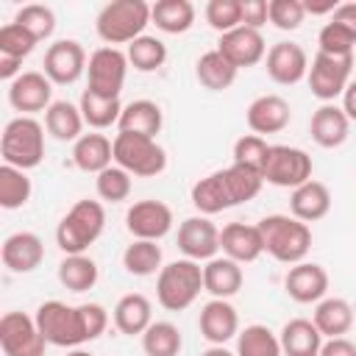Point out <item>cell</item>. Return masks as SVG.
Segmentation results:
<instances>
[{"label": "cell", "instance_id": "21", "mask_svg": "<svg viewBox=\"0 0 356 356\" xmlns=\"http://www.w3.org/2000/svg\"><path fill=\"white\" fill-rule=\"evenodd\" d=\"M197 328L200 337L211 345H225L228 339H234L239 334V314L228 300L211 298L209 303H203L200 317H197Z\"/></svg>", "mask_w": 356, "mask_h": 356}, {"label": "cell", "instance_id": "33", "mask_svg": "<svg viewBox=\"0 0 356 356\" xmlns=\"http://www.w3.org/2000/svg\"><path fill=\"white\" fill-rule=\"evenodd\" d=\"M236 67L214 47V50H206L200 58H197V64H195V78H197V83L203 86V89H209V92H225L234 81H236Z\"/></svg>", "mask_w": 356, "mask_h": 356}, {"label": "cell", "instance_id": "51", "mask_svg": "<svg viewBox=\"0 0 356 356\" xmlns=\"http://www.w3.org/2000/svg\"><path fill=\"white\" fill-rule=\"evenodd\" d=\"M320 356H356V345L348 337H334L323 342Z\"/></svg>", "mask_w": 356, "mask_h": 356}, {"label": "cell", "instance_id": "13", "mask_svg": "<svg viewBox=\"0 0 356 356\" xmlns=\"http://www.w3.org/2000/svg\"><path fill=\"white\" fill-rule=\"evenodd\" d=\"M125 228L134 239H150L159 242L172 231V209L164 200H136L125 211Z\"/></svg>", "mask_w": 356, "mask_h": 356}, {"label": "cell", "instance_id": "4", "mask_svg": "<svg viewBox=\"0 0 356 356\" xmlns=\"http://www.w3.org/2000/svg\"><path fill=\"white\" fill-rule=\"evenodd\" d=\"M150 25V3L145 0H111L97 11L95 31L108 44H131L134 39L145 36V28Z\"/></svg>", "mask_w": 356, "mask_h": 356}, {"label": "cell", "instance_id": "3", "mask_svg": "<svg viewBox=\"0 0 356 356\" xmlns=\"http://www.w3.org/2000/svg\"><path fill=\"white\" fill-rule=\"evenodd\" d=\"M103 228H106V209H103V203L83 197V200L72 203V209L56 225V245L64 250V256L86 253L89 245H95L100 239Z\"/></svg>", "mask_w": 356, "mask_h": 356}, {"label": "cell", "instance_id": "11", "mask_svg": "<svg viewBox=\"0 0 356 356\" xmlns=\"http://www.w3.org/2000/svg\"><path fill=\"white\" fill-rule=\"evenodd\" d=\"M350 70H353V56H328V53H314L312 64H309V89L317 100L331 103L334 97H339L348 83H350Z\"/></svg>", "mask_w": 356, "mask_h": 356}, {"label": "cell", "instance_id": "24", "mask_svg": "<svg viewBox=\"0 0 356 356\" xmlns=\"http://www.w3.org/2000/svg\"><path fill=\"white\" fill-rule=\"evenodd\" d=\"M331 211V189L323 181H306L289 195V214L300 222H317Z\"/></svg>", "mask_w": 356, "mask_h": 356}, {"label": "cell", "instance_id": "46", "mask_svg": "<svg viewBox=\"0 0 356 356\" xmlns=\"http://www.w3.org/2000/svg\"><path fill=\"white\" fill-rule=\"evenodd\" d=\"M206 22L222 36L242 25V0H209L206 3Z\"/></svg>", "mask_w": 356, "mask_h": 356}, {"label": "cell", "instance_id": "26", "mask_svg": "<svg viewBox=\"0 0 356 356\" xmlns=\"http://www.w3.org/2000/svg\"><path fill=\"white\" fill-rule=\"evenodd\" d=\"M348 131H350V120L348 114L342 111V106H334V103H323L312 120H309V134L312 139L320 145V147H339L345 145L348 139Z\"/></svg>", "mask_w": 356, "mask_h": 356}, {"label": "cell", "instance_id": "27", "mask_svg": "<svg viewBox=\"0 0 356 356\" xmlns=\"http://www.w3.org/2000/svg\"><path fill=\"white\" fill-rule=\"evenodd\" d=\"M114 328L125 337H142L153 323V303L142 292H128L117 300L111 312Z\"/></svg>", "mask_w": 356, "mask_h": 356}, {"label": "cell", "instance_id": "5", "mask_svg": "<svg viewBox=\"0 0 356 356\" xmlns=\"http://www.w3.org/2000/svg\"><path fill=\"white\" fill-rule=\"evenodd\" d=\"M203 292V267L192 259H175L156 275V300L167 312L189 309Z\"/></svg>", "mask_w": 356, "mask_h": 356}, {"label": "cell", "instance_id": "52", "mask_svg": "<svg viewBox=\"0 0 356 356\" xmlns=\"http://www.w3.org/2000/svg\"><path fill=\"white\" fill-rule=\"evenodd\" d=\"M331 22L348 28V31L356 36V3H339L337 11L331 14Z\"/></svg>", "mask_w": 356, "mask_h": 356}, {"label": "cell", "instance_id": "28", "mask_svg": "<svg viewBox=\"0 0 356 356\" xmlns=\"http://www.w3.org/2000/svg\"><path fill=\"white\" fill-rule=\"evenodd\" d=\"M72 161H75L78 170L100 175L114 161V139H108L106 134H97V131L83 134L72 145Z\"/></svg>", "mask_w": 356, "mask_h": 356}, {"label": "cell", "instance_id": "50", "mask_svg": "<svg viewBox=\"0 0 356 356\" xmlns=\"http://www.w3.org/2000/svg\"><path fill=\"white\" fill-rule=\"evenodd\" d=\"M270 22V0H242V25L261 31Z\"/></svg>", "mask_w": 356, "mask_h": 356}, {"label": "cell", "instance_id": "47", "mask_svg": "<svg viewBox=\"0 0 356 356\" xmlns=\"http://www.w3.org/2000/svg\"><path fill=\"white\" fill-rule=\"evenodd\" d=\"M317 44H320V53L345 58V56H353L356 36H353L348 28H342V25H337V22L328 19V22L320 28V33H317Z\"/></svg>", "mask_w": 356, "mask_h": 356}, {"label": "cell", "instance_id": "16", "mask_svg": "<svg viewBox=\"0 0 356 356\" xmlns=\"http://www.w3.org/2000/svg\"><path fill=\"white\" fill-rule=\"evenodd\" d=\"M178 250L184 253V259H192V261L214 259L220 250V228L206 214L186 217L178 225Z\"/></svg>", "mask_w": 356, "mask_h": 356}, {"label": "cell", "instance_id": "41", "mask_svg": "<svg viewBox=\"0 0 356 356\" xmlns=\"http://www.w3.org/2000/svg\"><path fill=\"white\" fill-rule=\"evenodd\" d=\"M125 56H128V64L134 70H139V72H156L167 61V44L159 36H147L145 33V36H139V39H134L128 44Z\"/></svg>", "mask_w": 356, "mask_h": 356}, {"label": "cell", "instance_id": "20", "mask_svg": "<svg viewBox=\"0 0 356 356\" xmlns=\"http://www.w3.org/2000/svg\"><path fill=\"white\" fill-rule=\"evenodd\" d=\"M292 120V108L281 95H259L248 111H245V122L256 136L264 134H281Z\"/></svg>", "mask_w": 356, "mask_h": 356}, {"label": "cell", "instance_id": "31", "mask_svg": "<svg viewBox=\"0 0 356 356\" xmlns=\"http://www.w3.org/2000/svg\"><path fill=\"white\" fill-rule=\"evenodd\" d=\"M353 320H356V312L345 298H323L314 309V317H312L317 331L328 339L345 337L353 328Z\"/></svg>", "mask_w": 356, "mask_h": 356}, {"label": "cell", "instance_id": "43", "mask_svg": "<svg viewBox=\"0 0 356 356\" xmlns=\"http://www.w3.org/2000/svg\"><path fill=\"white\" fill-rule=\"evenodd\" d=\"M14 22L22 25L25 31H31L39 42H42V39H50L53 31H56V14H53V8L42 6V3H28V6H22V8L14 14Z\"/></svg>", "mask_w": 356, "mask_h": 356}, {"label": "cell", "instance_id": "25", "mask_svg": "<svg viewBox=\"0 0 356 356\" xmlns=\"http://www.w3.org/2000/svg\"><path fill=\"white\" fill-rule=\"evenodd\" d=\"M242 284H245V273L234 259L214 256L203 264V292H209L211 298L228 300L242 289Z\"/></svg>", "mask_w": 356, "mask_h": 356}, {"label": "cell", "instance_id": "38", "mask_svg": "<svg viewBox=\"0 0 356 356\" xmlns=\"http://www.w3.org/2000/svg\"><path fill=\"white\" fill-rule=\"evenodd\" d=\"M234 353L236 356H284L278 337L261 323L245 325L236 334V350Z\"/></svg>", "mask_w": 356, "mask_h": 356}, {"label": "cell", "instance_id": "14", "mask_svg": "<svg viewBox=\"0 0 356 356\" xmlns=\"http://www.w3.org/2000/svg\"><path fill=\"white\" fill-rule=\"evenodd\" d=\"M86 64H89L86 61V50L75 39H58V42H53L44 50V61H42L44 75L53 83H58V86L75 83L86 72Z\"/></svg>", "mask_w": 356, "mask_h": 356}, {"label": "cell", "instance_id": "42", "mask_svg": "<svg viewBox=\"0 0 356 356\" xmlns=\"http://www.w3.org/2000/svg\"><path fill=\"white\" fill-rule=\"evenodd\" d=\"M267 156H270V145L264 136H256V134H245L234 142V164L245 167V170H253V172H264V164H267ZM264 178V175H261Z\"/></svg>", "mask_w": 356, "mask_h": 356}, {"label": "cell", "instance_id": "6", "mask_svg": "<svg viewBox=\"0 0 356 356\" xmlns=\"http://www.w3.org/2000/svg\"><path fill=\"white\" fill-rule=\"evenodd\" d=\"M0 156L3 164L17 170H33L44 159V125L33 117H14L6 122L0 136Z\"/></svg>", "mask_w": 356, "mask_h": 356}, {"label": "cell", "instance_id": "54", "mask_svg": "<svg viewBox=\"0 0 356 356\" xmlns=\"http://www.w3.org/2000/svg\"><path fill=\"white\" fill-rule=\"evenodd\" d=\"M22 75V61L19 58H8V56H0V78L3 81H17Z\"/></svg>", "mask_w": 356, "mask_h": 356}, {"label": "cell", "instance_id": "37", "mask_svg": "<svg viewBox=\"0 0 356 356\" xmlns=\"http://www.w3.org/2000/svg\"><path fill=\"white\" fill-rule=\"evenodd\" d=\"M122 267H125V273L139 275V278L159 275L161 273V248L150 239H134L122 250Z\"/></svg>", "mask_w": 356, "mask_h": 356}, {"label": "cell", "instance_id": "9", "mask_svg": "<svg viewBox=\"0 0 356 356\" xmlns=\"http://www.w3.org/2000/svg\"><path fill=\"white\" fill-rule=\"evenodd\" d=\"M128 75V56L120 47H97L86 64V89L106 100H120Z\"/></svg>", "mask_w": 356, "mask_h": 356}, {"label": "cell", "instance_id": "30", "mask_svg": "<svg viewBox=\"0 0 356 356\" xmlns=\"http://www.w3.org/2000/svg\"><path fill=\"white\" fill-rule=\"evenodd\" d=\"M83 114L70 100H53V106L44 111V131L58 142H78L83 136Z\"/></svg>", "mask_w": 356, "mask_h": 356}, {"label": "cell", "instance_id": "36", "mask_svg": "<svg viewBox=\"0 0 356 356\" xmlns=\"http://www.w3.org/2000/svg\"><path fill=\"white\" fill-rule=\"evenodd\" d=\"M78 108H81L83 122H86L89 128L106 131V128H111V125L120 122L125 106H122L120 100H106V97H97V95H92L89 89H83V92H81V100H78Z\"/></svg>", "mask_w": 356, "mask_h": 356}, {"label": "cell", "instance_id": "40", "mask_svg": "<svg viewBox=\"0 0 356 356\" xmlns=\"http://www.w3.org/2000/svg\"><path fill=\"white\" fill-rule=\"evenodd\" d=\"M31 178L25 170H17L11 164H3L0 167V206L6 211H14V209H22L28 200H31Z\"/></svg>", "mask_w": 356, "mask_h": 356}, {"label": "cell", "instance_id": "32", "mask_svg": "<svg viewBox=\"0 0 356 356\" xmlns=\"http://www.w3.org/2000/svg\"><path fill=\"white\" fill-rule=\"evenodd\" d=\"M161 125H164V114H161L159 103H153V100H131L122 108L117 131L120 134H142V136H153L156 139Z\"/></svg>", "mask_w": 356, "mask_h": 356}, {"label": "cell", "instance_id": "44", "mask_svg": "<svg viewBox=\"0 0 356 356\" xmlns=\"http://www.w3.org/2000/svg\"><path fill=\"white\" fill-rule=\"evenodd\" d=\"M131 172H125L122 167L111 164L108 170H103L97 178H95V189H97V197L106 200V203H122L128 200L131 195Z\"/></svg>", "mask_w": 356, "mask_h": 356}, {"label": "cell", "instance_id": "49", "mask_svg": "<svg viewBox=\"0 0 356 356\" xmlns=\"http://www.w3.org/2000/svg\"><path fill=\"white\" fill-rule=\"evenodd\" d=\"M81 314H83V325H86L89 342L97 339L108 325V312L100 303H81Z\"/></svg>", "mask_w": 356, "mask_h": 356}, {"label": "cell", "instance_id": "53", "mask_svg": "<svg viewBox=\"0 0 356 356\" xmlns=\"http://www.w3.org/2000/svg\"><path fill=\"white\" fill-rule=\"evenodd\" d=\"M337 0H303V8H306V14H312V17H325V14H334L337 11Z\"/></svg>", "mask_w": 356, "mask_h": 356}, {"label": "cell", "instance_id": "12", "mask_svg": "<svg viewBox=\"0 0 356 356\" xmlns=\"http://www.w3.org/2000/svg\"><path fill=\"white\" fill-rule=\"evenodd\" d=\"M47 339L33 317L25 312H6L0 317V348L6 356H44Z\"/></svg>", "mask_w": 356, "mask_h": 356}, {"label": "cell", "instance_id": "19", "mask_svg": "<svg viewBox=\"0 0 356 356\" xmlns=\"http://www.w3.org/2000/svg\"><path fill=\"white\" fill-rule=\"evenodd\" d=\"M217 50L236 67V70H248V67H256L264 56H267V44H264V36L261 31H253V28H234L228 33L220 36L217 42Z\"/></svg>", "mask_w": 356, "mask_h": 356}, {"label": "cell", "instance_id": "56", "mask_svg": "<svg viewBox=\"0 0 356 356\" xmlns=\"http://www.w3.org/2000/svg\"><path fill=\"white\" fill-rule=\"evenodd\" d=\"M200 356H236L234 350H228L225 345H211V348H206Z\"/></svg>", "mask_w": 356, "mask_h": 356}, {"label": "cell", "instance_id": "8", "mask_svg": "<svg viewBox=\"0 0 356 356\" xmlns=\"http://www.w3.org/2000/svg\"><path fill=\"white\" fill-rule=\"evenodd\" d=\"M114 164L136 178H156L167 170V153L153 136L120 134L114 136Z\"/></svg>", "mask_w": 356, "mask_h": 356}, {"label": "cell", "instance_id": "57", "mask_svg": "<svg viewBox=\"0 0 356 356\" xmlns=\"http://www.w3.org/2000/svg\"><path fill=\"white\" fill-rule=\"evenodd\" d=\"M67 356H92V353H89V350H83V348H72Z\"/></svg>", "mask_w": 356, "mask_h": 356}, {"label": "cell", "instance_id": "7", "mask_svg": "<svg viewBox=\"0 0 356 356\" xmlns=\"http://www.w3.org/2000/svg\"><path fill=\"white\" fill-rule=\"evenodd\" d=\"M33 320H36L42 337L47 339V345L78 348V345L89 342L81 306H67L64 300H44V303H39Z\"/></svg>", "mask_w": 356, "mask_h": 356}, {"label": "cell", "instance_id": "23", "mask_svg": "<svg viewBox=\"0 0 356 356\" xmlns=\"http://www.w3.org/2000/svg\"><path fill=\"white\" fill-rule=\"evenodd\" d=\"M0 259L11 273H33L44 261V242L33 231H17L6 236Z\"/></svg>", "mask_w": 356, "mask_h": 356}, {"label": "cell", "instance_id": "22", "mask_svg": "<svg viewBox=\"0 0 356 356\" xmlns=\"http://www.w3.org/2000/svg\"><path fill=\"white\" fill-rule=\"evenodd\" d=\"M220 250L222 256L234 259L236 264H250L264 253V242H261V231L259 225H248V222H228L220 231Z\"/></svg>", "mask_w": 356, "mask_h": 356}, {"label": "cell", "instance_id": "29", "mask_svg": "<svg viewBox=\"0 0 356 356\" xmlns=\"http://www.w3.org/2000/svg\"><path fill=\"white\" fill-rule=\"evenodd\" d=\"M281 350L284 356H320L323 348V334L317 331V325L306 317H295L289 323H284L281 334H278Z\"/></svg>", "mask_w": 356, "mask_h": 356}, {"label": "cell", "instance_id": "45", "mask_svg": "<svg viewBox=\"0 0 356 356\" xmlns=\"http://www.w3.org/2000/svg\"><path fill=\"white\" fill-rule=\"evenodd\" d=\"M36 44H39V39L31 31H25L22 25H17V22H6L0 28V56L19 58L22 61L25 56L33 53Z\"/></svg>", "mask_w": 356, "mask_h": 356}, {"label": "cell", "instance_id": "48", "mask_svg": "<svg viewBox=\"0 0 356 356\" xmlns=\"http://www.w3.org/2000/svg\"><path fill=\"white\" fill-rule=\"evenodd\" d=\"M306 19L303 0H270V22L278 31H298Z\"/></svg>", "mask_w": 356, "mask_h": 356}, {"label": "cell", "instance_id": "18", "mask_svg": "<svg viewBox=\"0 0 356 356\" xmlns=\"http://www.w3.org/2000/svg\"><path fill=\"white\" fill-rule=\"evenodd\" d=\"M284 289L295 303H320L328 292V273L317 261L292 264L284 275Z\"/></svg>", "mask_w": 356, "mask_h": 356}, {"label": "cell", "instance_id": "15", "mask_svg": "<svg viewBox=\"0 0 356 356\" xmlns=\"http://www.w3.org/2000/svg\"><path fill=\"white\" fill-rule=\"evenodd\" d=\"M8 103L14 111H19V117L47 111L53 106V81L39 70H28L8 83Z\"/></svg>", "mask_w": 356, "mask_h": 356}, {"label": "cell", "instance_id": "55", "mask_svg": "<svg viewBox=\"0 0 356 356\" xmlns=\"http://www.w3.org/2000/svg\"><path fill=\"white\" fill-rule=\"evenodd\" d=\"M342 111L348 114L350 122H356V81H350L348 89L342 92Z\"/></svg>", "mask_w": 356, "mask_h": 356}, {"label": "cell", "instance_id": "10", "mask_svg": "<svg viewBox=\"0 0 356 356\" xmlns=\"http://www.w3.org/2000/svg\"><path fill=\"white\" fill-rule=\"evenodd\" d=\"M314 161L303 147L292 145H270V156L264 164V181L281 189H298L300 184L312 181Z\"/></svg>", "mask_w": 356, "mask_h": 356}, {"label": "cell", "instance_id": "1", "mask_svg": "<svg viewBox=\"0 0 356 356\" xmlns=\"http://www.w3.org/2000/svg\"><path fill=\"white\" fill-rule=\"evenodd\" d=\"M261 184H264V178L259 172L245 170L239 164H231L225 170H214L206 178L195 181L189 200L200 214L211 217V214H220L225 209H234L239 203L253 200L261 192Z\"/></svg>", "mask_w": 356, "mask_h": 356}, {"label": "cell", "instance_id": "39", "mask_svg": "<svg viewBox=\"0 0 356 356\" xmlns=\"http://www.w3.org/2000/svg\"><path fill=\"white\" fill-rule=\"evenodd\" d=\"M181 348H184V339H181V331H178L175 323L156 320L142 334V350H145V356H178Z\"/></svg>", "mask_w": 356, "mask_h": 356}, {"label": "cell", "instance_id": "17", "mask_svg": "<svg viewBox=\"0 0 356 356\" xmlns=\"http://www.w3.org/2000/svg\"><path fill=\"white\" fill-rule=\"evenodd\" d=\"M267 75L281 86H295L309 75V56L298 42H275L267 56Z\"/></svg>", "mask_w": 356, "mask_h": 356}, {"label": "cell", "instance_id": "34", "mask_svg": "<svg viewBox=\"0 0 356 356\" xmlns=\"http://www.w3.org/2000/svg\"><path fill=\"white\" fill-rule=\"evenodd\" d=\"M150 22L164 33H186L195 25V6L189 0H156L150 6Z\"/></svg>", "mask_w": 356, "mask_h": 356}, {"label": "cell", "instance_id": "2", "mask_svg": "<svg viewBox=\"0 0 356 356\" xmlns=\"http://www.w3.org/2000/svg\"><path fill=\"white\" fill-rule=\"evenodd\" d=\"M264 253H270L281 264H300L312 250V228L292 214H267L259 222Z\"/></svg>", "mask_w": 356, "mask_h": 356}, {"label": "cell", "instance_id": "35", "mask_svg": "<svg viewBox=\"0 0 356 356\" xmlns=\"http://www.w3.org/2000/svg\"><path fill=\"white\" fill-rule=\"evenodd\" d=\"M97 264L92 256L86 253H75V256H64L61 264H58V281L64 289L70 292H86L97 284Z\"/></svg>", "mask_w": 356, "mask_h": 356}]
</instances>
